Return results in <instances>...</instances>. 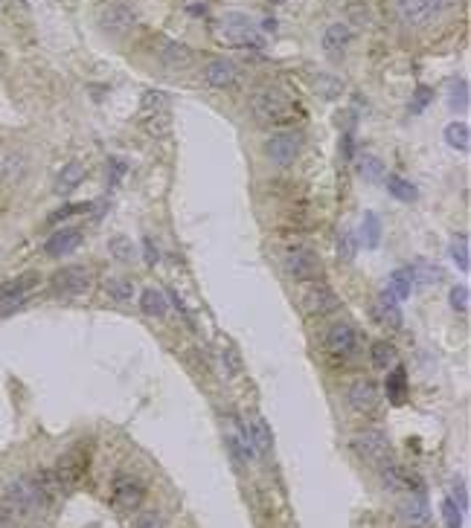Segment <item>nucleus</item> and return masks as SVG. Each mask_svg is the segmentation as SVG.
Listing matches in <instances>:
<instances>
[{
    "label": "nucleus",
    "mask_w": 471,
    "mask_h": 528,
    "mask_svg": "<svg viewBox=\"0 0 471 528\" xmlns=\"http://www.w3.org/2000/svg\"><path fill=\"white\" fill-rule=\"evenodd\" d=\"M44 493L35 482V476H18L12 479L3 490V508L12 520H21V517H29L44 505Z\"/></svg>",
    "instance_id": "f257e3e1"
},
{
    "label": "nucleus",
    "mask_w": 471,
    "mask_h": 528,
    "mask_svg": "<svg viewBox=\"0 0 471 528\" xmlns=\"http://www.w3.org/2000/svg\"><path fill=\"white\" fill-rule=\"evenodd\" d=\"M250 108H253V117L265 125H277L282 119H288L291 113V99L280 90V88H262L256 90L250 99Z\"/></svg>",
    "instance_id": "f03ea898"
},
{
    "label": "nucleus",
    "mask_w": 471,
    "mask_h": 528,
    "mask_svg": "<svg viewBox=\"0 0 471 528\" xmlns=\"http://www.w3.org/2000/svg\"><path fill=\"white\" fill-rule=\"evenodd\" d=\"M224 433H227V447H230V453L236 456V461H241V465H248V461H253L259 453L253 447V436L248 430V424L236 418V415H227V427H224Z\"/></svg>",
    "instance_id": "7ed1b4c3"
},
{
    "label": "nucleus",
    "mask_w": 471,
    "mask_h": 528,
    "mask_svg": "<svg viewBox=\"0 0 471 528\" xmlns=\"http://www.w3.org/2000/svg\"><path fill=\"white\" fill-rule=\"evenodd\" d=\"M285 273L294 282H317L323 273V264L312 250H291L285 256Z\"/></svg>",
    "instance_id": "20e7f679"
},
{
    "label": "nucleus",
    "mask_w": 471,
    "mask_h": 528,
    "mask_svg": "<svg viewBox=\"0 0 471 528\" xmlns=\"http://www.w3.org/2000/svg\"><path fill=\"white\" fill-rule=\"evenodd\" d=\"M265 154L271 163L277 166H291L300 154V134H291V131H280L265 142Z\"/></svg>",
    "instance_id": "39448f33"
},
{
    "label": "nucleus",
    "mask_w": 471,
    "mask_h": 528,
    "mask_svg": "<svg viewBox=\"0 0 471 528\" xmlns=\"http://www.w3.org/2000/svg\"><path fill=\"white\" fill-rule=\"evenodd\" d=\"M85 470H88V453L82 447H73V450H67L58 459V465H56L53 473H56V479L61 482V488H73L85 476Z\"/></svg>",
    "instance_id": "423d86ee"
},
{
    "label": "nucleus",
    "mask_w": 471,
    "mask_h": 528,
    "mask_svg": "<svg viewBox=\"0 0 471 528\" xmlns=\"http://www.w3.org/2000/svg\"><path fill=\"white\" fill-rule=\"evenodd\" d=\"M35 285H38V276L35 273H24L18 279H12V282L0 285V313H12V308L24 305L26 293Z\"/></svg>",
    "instance_id": "0eeeda50"
},
{
    "label": "nucleus",
    "mask_w": 471,
    "mask_h": 528,
    "mask_svg": "<svg viewBox=\"0 0 471 528\" xmlns=\"http://www.w3.org/2000/svg\"><path fill=\"white\" fill-rule=\"evenodd\" d=\"M326 349L335 357H349L358 352V331L349 322H335L326 331Z\"/></svg>",
    "instance_id": "6e6552de"
},
{
    "label": "nucleus",
    "mask_w": 471,
    "mask_h": 528,
    "mask_svg": "<svg viewBox=\"0 0 471 528\" xmlns=\"http://www.w3.org/2000/svg\"><path fill=\"white\" fill-rule=\"evenodd\" d=\"M399 520L404 528H428L431 525V505L422 493H410L399 505Z\"/></svg>",
    "instance_id": "1a4fd4ad"
},
{
    "label": "nucleus",
    "mask_w": 471,
    "mask_h": 528,
    "mask_svg": "<svg viewBox=\"0 0 471 528\" xmlns=\"http://www.w3.org/2000/svg\"><path fill=\"white\" fill-rule=\"evenodd\" d=\"M378 398H381V392H378V383L372 381V377H358L346 392V401L355 412H372L378 406Z\"/></svg>",
    "instance_id": "9d476101"
},
{
    "label": "nucleus",
    "mask_w": 471,
    "mask_h": 528,
    "mask_svg": "<svg viewBox=\"0 0 471 528\" xmlns=\"http://www.w3.org/2000/svg\"><path fill=\"white\" fill-rule=\"evenodd\" d=\"M387 447H390V441H387V433L384 430H364L352 438V450L358 453L364 461H378L387 456Z\"/></svg>",
    "instance_id": "9b49d317"
},
{
    "label": "nucleus",
    "mask_w": 471,
    "mask_h": 528,
    "mask_svg": "<svg viewBox=\"0 0 471 528\" xmlns=\"http://www.w3.org/2000/svg\"><path fill=\"white\" fill-rule=\"evenodd\" d=\"M99 26L108 35H125L134 26V12L122 3H108L99 9Z\"/></svg>",
    "instance_id": "f8f14e48"
},
{
    "label": "nucleus",
    "mask_w": 471,
    "mask_h": 528,
    "mask_svg": "<svg viewBox=\"0 0 471 528\" xmlns=\"http://www.w3.org/2000/svg\"><path fill=\"white\" fill-rule=\"evenodd\" d=\"M88 285H90V276H88V270L85 267H64V270H58L56 276H53V288L58 290V293H64V296H76V293H85L88 290Z\"/></svg>",
    "instance_id": "ddd939ff"
},
{
    "label": "nucleus",
    "mask_w": 471,
    "mask_h": 528,
    "mask_svg": "<svg viewBox=\"0 0 471 528\" xmlns=\"http://www.w3.org/2000/svg\"><path fill=\"white\" fill-rule=\"evenodd\" d=\"M111 493H113V502H117L120 508H125V511L140 508V502L145 497L143 485L137 479H131V476H117V479H113V490Z\"/></svg>",
    "instance_id": "4468645a"
},
{
    "label": "nucleus",
    "mask_w": 471,
    "mask_h": 528,
    "mask_svg": "<svg viewBox=\"0 0 471 528\" xmlns=\"http://www.w3.org/2000/svg\"><path fill=\"white\" fill-rule=\"evenodd\" d=\"M221 38H227L230 44H253L256 32H253V24L245 18V15H224L221 18Z\"/></svg>",
    "instance_id": "2eb2a0df"
},
{
    "label": "nucleus",
    "mask_w": 471,
    "mask_h": 528,
    "mask_svg": "<svg viewBox=\"0 0 471 528\" xmlns=\"http://www.w3.org/2000/svg\"><path fill=\"white\" fill-rule=\"evenodd\" d=\"M433 15L436 9L431 6V0H399V18L408 26H425Z\"/></svg>",
    "instance_id": "dca6fc26"
},
{
    "label": "nucleus",
    "mask_w": 471,
    "mask_h": 528,
    "mask_svg": "<svg viewBox=\"0 0 471 528\" xmlns=\"http://www.w3.org/2000/svg\"><path fill=\"white\" fill-rule=\"evenodd\" d=\"M204 79H207V85H209V88H230L233 81L239 79V70H236V64H233V61L216 58V61H209V64H207Z\"/></svg>",
    "instance_id": "f3484780"
},
{
    "label": "nucleus",
    "mask_w": 471,
    "mask_h": 528,
    "mask_svg": "<svg viewBox=\"0 0 471 528\" xmlns=\"http://www.w3.org/2000/svg\"><path fill=\"white\" fill-rule=\"evenodd\" d=\"M305 308L312 313H332L340 308V299L335 296V290L329 285H314L305 293Z\"/></svg>",
    "instance_id": "a211bd4d"
},
{
    "label": "nucleus",
    "mask_w": 471,
    "mask_h": 528,
    "mask_svg": "<svg viewBox=\"0 0 471 528\" xmlns=\"http://www.w3.org/2000/svg\"><path fill=\"white\" fill-rule=\"evenodd\" d=\"M381 485L387 490H393V493H404L410 488H419V482L401 465H384L381 468Z\"/></svg>",
    "instance_id": "6ab92c4d"
},
{
    "label": "nucleus",
    "mask_w": 471,
    "mask_h": 528,
    "mask_svg": "<svg viewBox=\"0 0 471 528\" xmlns=\"http://www.w3.org/2000/svg\"><path fill=\"white\" fill-rule=\"evenodd\" d=\"M79 244H82V233H79V229H61V233H56L50 241H47V256L61 258V256L73 253Z\"/></svg>",
    "instance_id": "aec40b11"
},
{
    "label": "nucleus",
    "mask_w": 471,
    "mask_h": 528,
    "mask_svg": "<svg viewBox=\"0 0 471 528\" xmlns=\"http://www.w3.org/2000/svg\"><path fill=\"white\" fill-rule=\"evenodd\" d=\"M413 285H416L413 270L410 267H399V270L390 273V279H387V293L393 296L396 302H401V299H408V296H410Z\"/></svg>",
    "instance_id": "412c9836"
},
{
    "label": "nucleus",
    "mask_w": 471,
    "mask_h": 528,
    "mask_svg": "<svg viewBox=\"0 0 471 528\" xmlns=\"http://www.w3.org/2000/svg\"><path fill=\"white\" fill-rule=\"evenodd\" d=\"M349 41H352V32H349L346 24H332L326 32H323V49L332 53V56L344 53V49L349 47Z\"/></svg>",
    "instance_id": "4be33fe9"
},
{
    "label": "nucleus",
    "mask_w": 471,
    "mask_h": 528,
    "mask_svg": "<svg viewBox=\"0 0 471 528\" xmlns=\"http://www.w3.org/2000/svg\"><path fill=\"white\" fill-rule=\"evenodd\" d=\"M376 317H378V322L387 325V328H399V325H401V308H399V302H396L387 290L376 299Z\"/></svg>",
    "instance_id": "5701e85b"
},
{
    "label": "nucleus",
    "mask_w": 471,
    "mask_h": 528,
    "mask_svg": "<svg viewBox=\"0 0 471 528\" xmlns=\"http://www.w3.org/2000/svg\"><path fill=\"white\" fill-rule=\"evenodd\" d=\"M163 64L169 70H186L192 64V49L186 44H166L163 47Z\"/></svg>",
    "instance_id": "b1692460"
},
{
    "label": "nucleus",
    "mask_w": 471,
    "mask_h": 528,
    "mask_svg": "<svg viewBox=\"0 0 471 528\" xmlns=\"http://www.w3.org/2000/svg\"><path fill=\"white\" fill-rule=\"evenodd\" d=\"M82 180H85L82 163H67V166L61 169L58 180H56V189H58V195H67V192H73L79 183H82Z\"/></svg>",
    "instance_id": "393cba45"
},
{
    "label": "nucleus",
    "mask_w": 471,
    "mask_h": 528,
    "mask_svg": "<svg viewBox=\"0 0 471 528\" xmlns=\"http://www.w3.org/2000/svg\"><path fill=\"white\" fill-rule=\"evenodd\" d=\"M250 436H253V447L259 456H268L273 450V438H271V427L265 418H256L250 427Z\"/></svg>",
    "instance_id": "a878e982"
},
{
    "label": "nucleus",
    "mask_w": 471,
    "mask_h": 528,
    "mask_svg": "<svg viewBox=\"0 0 471 528\" xmlns=\"http://www.w3.org/2000/svg\"><path fill=\"white\" fill-rule=\"evenodd\" d=\"M387 189H390V195H393L396 201H404V204H413L416 197H419L416 186L410 183V180L399 177V174H390V177H387Z\"/></svg>",
    "instance_id": "bb28decb"
},
{
    "label": "nucleus",
    "mask_w": 471,
    "mask_h": 528,
    "mask_svg": "<svg viewBox=\"0 0 471 528\" xmlns=\"http://www.w3.org/2000/svg\"><path fill=\"white\" fill-rule=\"evenodd\" d=\"M445 142L451 145V148H457V151H468V145H471V128L465 125V122H451L448 128H445Z\"/></svg>",
    "instance_id": "cd10ccee"
},
{
    "label": "nucleus",
    "mask_w": 471,
    "mask_h": 528,
    "mask_svg": "<svg viewBox=\"0 0 471 528\" xmlns=\"http://www.w3.org/2000/svg\"><path fill=\"white\" fill-rule=\"evenodd\" d=\"M140 308L149 313V317H163L166 313V296L160 293L157 288H145L140 296Z\"/></svg>",
    "instance_id": "c85d7f7f"
},
{
    "label": "nucleus",
    "mask_w": 471,
    "mask_h": 528,
    "mask_svg": "<svg viewBox=\"0 0 471 528\" xmlns=\"http://www.w3.org/2000/svg\"><path fill=\"white\" fill-rule=\"evenodd\" d=\"M369 357H372V366H376V369H390V366L396 363V349H393V343H387V340L372 343Z\"/></svg>",
    "instance_id": "c756f323"
},
{
    "label": "nucleus",
    "mask_w": 471,
    "mask_h": 528,
    "mask_svg": "<svg viewBox=\"0 0 471 528\" xmlns=\"http://www.w3.org/2000/svg\"><path fill=\"white\" fill-rule=\"evenodd\" d=\"M404 392H408V383H404V369H393V374L387 377V398L390 404H401L404 401Z\"/></svg>",
    "instance_id": "7c9ffc66"
},
{
    "label": "nucleus",
    "mask_w": 471,
    "mask_h": 528,
    "mask_svg": "<svg viewBox=\"0 0 471 528\" xmlns=\"http://www.w3.org/2000/svg\"><path fill=\"white\" fill-rule=\"evenodd\" d=\"M448 105H451L454 110H468V81H465V79H457V81H451Z\"/></svg>",
    "instance_id": "2f4dec72"
},
{
    "label": "nucleus",
    "mask_w": 471,
    "mask_h": 528,
    "mask_svg": "<svg viewBox=\"0 0 471 528\" xmlns=\"http://www.w3.org/2000/svg\"><path fill=\"white\" fill-rule=\"evenodd\" d=\"M451 258L457 261V267H460L463 273L471 267V256H468V238H465V236H457V238H454V244H451Z\"/></svg>",
    "instance_id": "473e14b6"
},
{
    "label": "nucleus",
    "mask_w": 471,
    "mask_h": 528,
    "mask_svg": "<svg viewBox=\"0 0 471 528\" xmlns=\"http://www.w3.org/2000/svg\"><path fill=\"white\" fill-rule=\"evenodd\" d=\"M448 302H451V308L457 311V313H468V308H471V290H468V285H457V288H451V293H448Z\"/></svg>",
    "instance_id": "72a5a7b5"
},
{
    "label": "nucleus",
    "mask_w": 471,
    "mask_h": 528,
    "mask_svg": "<svg viewBox=\"0 0 471 528\" xmlns=\"http://www.w3.org/2000/svg\"><path fill=\"white\" fill-rule=\"evenodd\" d=\"M108 253L117 258V261H131V256H134V247H131V241H128L125 236H117V238H111L108 241Z\"/></svg>",
    "instance_id": "f704fd0d"
},
{
    "label": "nucleus",
    "mask_w": 471,
    "mask_h": 528,
    "mask_svg": "<svg viewBox=\"0 0 471 528\" xmlns=\"http://www.w3.org/2000/svg\"><path fill=\"white\" fill-rule=\"evenodd\" d=\"M364 241H367L369 250H376L378 241H381V224H378V218L372 215V212L364 215Z\"/></svg>",
    "instance_id": "c9c22d12"
},
{
    "label": "nucleus",
    "mask_w": 471,
    "mask_h": 528,
    "mask_svg": "<svg viewBox=\"0 0 471 528\" xmlns=\"http://www.w3.org/2000/svg\"><path fill=\"white\" fill-rule=\"evenodd\" d=\"M361 177L364 180H369V183H378V180L384 177V163L378 160V157H364L361 160Z\"/></svg>",
    "instance_id": "e433bc0d"
},
{
    "label": "nucleus",
    "mask_w": 471,
    "mask_h": 528,
    "mask_svg": "<svg viewBox=\"0 0 471 528\" xmlns=\"http://www.w3.org/2000/svg\"><path fill=\"white\" fill-rule=\"evenodd\" d=\"M355 253H358V241H355L352 233H344V236L337 238V258L344 261V264H352Z\"/></svg>",
    "instance_id": "4c0bfd02"
},
{
    "label": "nucleus",
    "mask_w": 471,
    "mask_h": 528,
    "mask_svg": "<svg viewBox=\"0 0 471 528\" xmlns=\"http://www.w3.org/2000/svg\"><path fill=\"white\" fill-rule=\"evenodd\" d=\"M314 90H317L323 99H335V96H340L344 85H340V79H335V76H317Z\"/></svg>",
    "instance_id": "58836bf2"
},
{
    "label": "nucleus",
    "mask_w": 471,
    "mask_h": 528,
    "mask_svg": "<svg viewBox=\"0 0 471 528\" xmlns=\"http://www.w3.org/2000/svg\"><path fill=\"white\" fill-rule=\"evenodd\" d=\"M463 514L465 511L454 502V500H445L442 502V520H445V528H463Z\"/></svg>",
    "instance_id": "ea45409f"
},
{
    "label": "nucleus",
    "mask_w": 471,
    "mask_h": 528,
    "mask_svg": "<svg viewBox=\"0 0 471 528\" xmlns=\"http://www.w3.org/2000/svg\"><path fill=\"white\" fill-rule=\"evenodd\" d=\"M108 293L113 296V299L125 302V299H131V293H134V285L128 282V279H111V282H108Z\"/></svg>",
    "instance_id": "a19ab883"
},
{
    "label": "nucleus",
    "mask_w": 471,
    "mask_h": 528,
    "mask_svg": "<svg viewBox=\"0 0 471 528\" xmlns=\"http://www.w3.org/2000/svg\"><path fill=\"white\" fill-rule=\"evenodd\" d=\"M410 270H413V279H416V282H436V279H442V273L436 270V267H431L428 261H416Z\"/></svg>",
    "instance_id": "79ce46f5"
},
{
    "label": "nucleus",
    "mask_w": 471,
    "mask_h": 528,
    "mask_svg": "<svg viewBox=\"0 0 471 528\" xmlns=\"http://www.w3.org/2000/svg\"><path fill=\"white\" fill-rule=\"evenodd\" d=\"M143 258H145V264H149V267H154L157 258H160V253H157V247H154L152 238H143Z\"/></svg>",
    "instance_id": "37998d69"
},
{
    "label": "nucleus",
    "mask_w": 471,
    "mask_h": 528,
    "mask_svg": "<svg viewBox=\"0 0 471 528\" xmlns=\"http://www.w3.org/2000/svg\"><path fill=\"white\" fill-rule=\"evenodd\" d=\"M134 528H166V522L160 520L157 514H143L140 520H137V525Z\"/></svg>",
    "instance_id": "c03bdc74"
},
{
    "label": "nucleus",
    "mask_w": 471,
    "mask_h": 528,
    "mask_svg": "<svg viewBox=\"0 0 471 528\" xmlns=\"http://www.w3.org/2000/svg\"><path fill=\"white\" fill-rule=\"evenodd\" d=\"M454 497H457L454 502H460V508H463V511L468 508V490H465V482H463V479L454 482Z\"/></svg>",
    "instance_id": "a18cd8bd"
},
{
    "label": "nucleus",
    "mask_w": 471,
    "mask_h": 528,
    "mask_svg": "<svg viewBox=\"0 0 471 528\" xmlns=\"http://www.w3.org/2000/svg\"><path fill=\"white\" fill-rule=\"evenodd\" d=\"M349 18L355 21V24H367V6L364 3H349Z\"/></svg>",
    "instance_id": "49530a36"
},
{
    "label": "nucleus",
    "mask_w": 471,
    "mask_h": 528,
    "mask_svg": "<svg viewBox=\"0 0 471 528\" xmlns=\"http://www.w3.org/2000/svg\"><path fill=\"white\" fill-rule=\"evenodd\" d=\"M431 99H433V90H431V88H419V90H416V105H413V110H422V108L431 102Z\"/></svg>",
    "instance_id": "de8ad7c7"
},
{
    "label": "nucleus",
    "mask_w": 471,
    "mask_h": 528,
    "mask_svg": "<svg viewBox=\"0 0 471 528\" xmlns=\"http://www.w3.org/2000/svg\"><path fill=\"white\" fill-rule=\"evenodd\" d=\"M454 3V0H431V6L436 9V12H442V9H448Z\"/></svg>",
    "instance_id": "09e8293b"
},
{
    "label": "nucleus",
    "mask_w": 471,
    "mask_h": 528,
    "mask_svg": "<svg viewBox=\"0 0 471 528\" xmlns=\"http://www.w3.org/2000/svg\"><path fill=\"white\" fill-rule=\"evenodd\" d=\"M189 15H204V6H198V3H192V6H189Z\"/></svg>",
    "instance_id": "8fccbe9b"
},
{
    "label": "nucleus",
    "mask_w": 471,
    "mask_h": 528,
    "mask_svg": "<svg viewBox=\"0 0 471 528\" xmlns=\"http://www.w3.org/2000/svg\"><path fill=\"white\" fill-rule=\"evenodd\" d=\"M273 3H282V0H273Z\"/></svg>",
    "instance_id": "3c124183"
}]
</instances>
